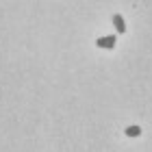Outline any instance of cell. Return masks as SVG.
<instances>
[{
    "mask_svg": "<svg viewBox=\"0 0 152 152\" xmlns=\"http://www.w3.org/2000/svg\"><path fill=\"white\" fill-rule=\"evenodd\" d=\"M113 24H115V31L117 33H126V22H124V18L120 13H115L113 15Z\"/></svg>",
    "mask_w": 152,
    "mask_h": 152,
    "instance_id": "obj_2",
    "label": "cell"
},
{
    "mask_svg": "<svg viewBox=\"0 0 152 152\" xmlns=\"http://www.w3.org/2000/svg\"><path fill=\"white\" fill-rule=\"evenodd\" d=\"M124 133H126V137H139L141 135V128L139 126H128Z\"/></svg>",
    "mask_w": 152,
    "mask_h": 152,
    "instance_id": "obj_3",
    "label": "cell"
},
{
    "mask_svg": "<svg viewBox=\"0 0 152 152\" xmlns=\"http://www.w3.org/2000/svg\"><path fill=\"white\" fill-rule=\"evenodd\" d=\"M98 48H104V50H113L115 48V35H107V37H100L96 41Z\"/></svg>",
    "mask_w": 152,
    "mask_h": 152,
    "instance_id": "obj_1",
    "label": "cell"
}]
</instances>
